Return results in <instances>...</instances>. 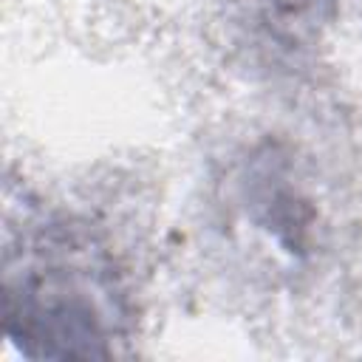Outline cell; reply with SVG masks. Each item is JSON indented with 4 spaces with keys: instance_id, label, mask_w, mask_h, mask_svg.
Returning a JSON list of instances; mask_svg holds the SVG:
<instances>
[{
    "instance_id": "6da1fadb",
    "label": "cell",
    "mask_w": 362,
    "mask_h": 362,
    "mask_svg": "<svg viewBox=\"0 0 362 362\" xmlns=\"http://www.w3.org/2000/svg\"><path fill=\"white\" fill-rule=\"evenodd\" d=\"M3 322L25 356L105 359L127 342L133 305L113 252L62 221L28 232L20 249L8 246Z\"/></svg>"
}]
</instances>
